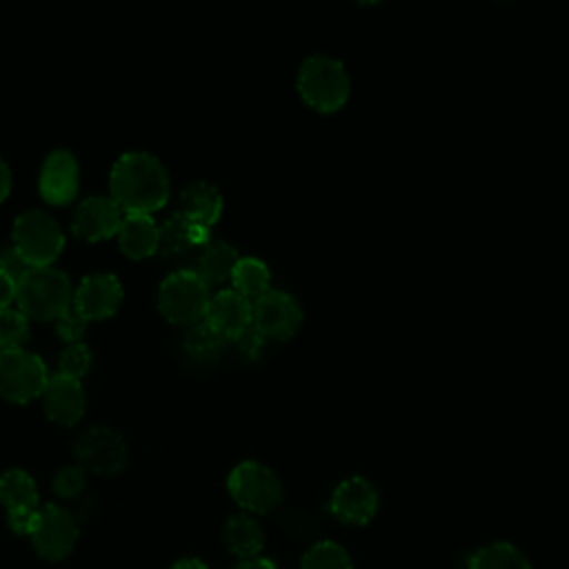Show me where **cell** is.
I'll return each mask as SVG.
<instances>
[{"label": "cell", "instance_id": "9", "mask_svg": "<svg viewBox=\"0 0 569 569\" xmlns=\"http://www.w3.org/2000/svg\"><path fill=\"white\" fill-rule=\"evenodd\" d=\"M251 322L267 338H289L302 325V307L296 296L282 289H267L251 302Z\"/></svg>", "mask_w": 569, "mask_h": 569}, {"label": "cell", "instance_id": "12", "mask_svg": "<svg viewBox=\"0 0 569 569\" xmlns=\"http://www.w3.org/2000/svg\"><path fill=\"white\" fill-rule=\"evenodd\" d=\"M329 511L345 525H367L378 511V489L365 476L340 480L329 498Z\"/></svg>", "mask_w": 569, "mask_h": 569}, {"label": "cell", "instance_id": "19", "mask_svg": "<svg viewBox=\"0 0 569 569\" xmlns=\"http://www.w3.org/2000/svg\"><path fill=\"white\" fill-rule=\"evenodd\" d=\"M180 211L209 229L222 211V193L207 180H191L180 191Z\"/></svg>", "mask_w": 569, "mask_h": 569}, {"label": "cell", "instance_id": "13", "mask_svg": "<svg viewBox=\"0 0 569 569\" xmlns=\"http://www.w3.org/2000/svg\"><path fill=\"white\" fill-rule=\"evenodd\" d=\"M122 300V284L111 271H93L82 276L73 291V307L89 318H104L118 309Z\"/></svg>", "mask_w": 569, "mask_h": 569}, {"label": "cell", "instance_id": "23", "mask_svg": "<svg viewBox=\"0 0 569 569\" xmlns=\"http://www.w3.org/2000/svg\"><path fill=\"white\" fill-rule=\"evenodd\" d=\"M227 340L229 338H224L207 320H196L189 325V329L182 336V351L189 360H193L198 365H207L222 356Z\"/></svg>", "mask_w": 569, "mask_h": 569}, {"label": "cell", "instance_id": "5", "mask_svg": "<svg viewBox=\"0 0 569 569\" xmlns=\"http://www.w3.org/2000/svg\"><path fill=\"white\" fill-rule=\"evenodd\" d=\"M13 244L31 267H42L60 253L64 233L44 209H27L13 220Z\"/></svg>", "mask_w": 569, "mask_h": 569}, {"label": "cell", "instance_id": "24", "mask_svg": "<svg viewBox=\"0 0 569 569\" xmlns=\"http://www.w3.org/2000/svg\"><path fill=\"white\" fill-rule=\"evenodd\" d=\"M467 569H531V562L516 545L496 540L469 553Z\"/></svg>", "mask_w": 569, "mask_h": 569}, {"label": "cell", "instance_id": "29", "mask_svg": "<svg viewBox=\"0 0 569 569\" xmlns=\"http://www.w3.org/2000/svg\"><path fill=\"white\" fill-rule=\"evenodd\" d=\"M87 485V473L80 465H64L53 476V491L62 498L78 496Z\"/></svg>", "mask_w": 569, "mask_h": 569}, {"label": "cell", "instance_id": "21", "mask_svg": "<svg viewBox=\"0 0 569 569\" xmlns=\"http://www.w3.org/2000/svg\"><path fill=\"white\" fill-rule=\"evenodd\" d=\"M222 540L233 556H238L240 560H247V558L260 556L264 547V531L258 525V520L251 518L249 513H233L224 522Z\"/></svg>", "mask_w": 569, "mask_h": 569}, {"label": "cell", "instance_id": "30", "mask_svg": "<svg viewBox=\"0 0 569 569\" xmlns=\"http://www.w3.org/2000/svg\"><path fill=\"white\" fill-rule=\"evenodd\" d=\"M238 353L249 358V360H256L264 353V347H267V336L251 322L247 329H242L238 336L231 338Z\"/></svg>", "mask_w": 569, "mask_h": 569}, {"label": "cell", "instance_id": "31", "mask_svg": "<svg viewBox=\"0 0 569 569\" xmlns=\"http://www.w3.org/2000/svg\"><path fill=\"white\" fill-rule=\"evenodd\" d=\"M84 325H87V318L73 307V302H71L60 316H56V331H58L67 342H76V340L82 336Z\"/></svg>", "mask_w": 569, "mask_h": 569}, {"label": "cell", "instance_id": "18", "mask_svg": "<svg viewBox=\"0 0 569 569\" xmlns=\"http://www.w3.org/2000/svg\"><path fill=\"white\" fill-rule=\"evenodd\" d=\"M209 240V229L189 220L180 209L171 211L162 224H158V249L164 256H184L191 249H200Z\"/></svg>", "mask_w": 569, "mask_h": 569}, {"label": "cell", "instance_id": "14", "mask_svg": "<svg viewBox=\"0 0 569 569\" xmlns=\"http://www.w3.org/2000/svg\"><path fill=\"white\" fill-rule=\"evenodd\" d=\"M122 222V209L111 196H87L71 213V229L76 236L87 240H98L118 231Z\"/></svg>", "mask_w": 569, "mask_h": 569}, {"label": "cell", "instance_id": "36", "mask_svg": "<svg viewBox=\"0 0 569 569\" xmlns=\"http://www.w3.org/2000/svg\"><path fill=\"white\" fill-rule=\"evenodd\" d=\"M171 569H209V567L198 558H182V560L173 562Z\"/></svg>", "mask_w": 569, "mask_h": 569}, {"label": "cell", "instance_id": "15", "mask_svg": "<svg viewBox=\"0 0 569 569\" xmlns=\"http://www.w3.org/2000/svg\"><path fill=\"white\" fill-rule=\"evenodd\" d=\"M78 176L80 171H78L76 156L64 147L51 149L40 167V178H38L40 193L49 202L62 204L76 196Z\"/></svg>", "mask_w": 569, "mask_h": 569}, {"label": "cell", "instance_id": "35", "mask_svg": "<svg viewBox=\"0 0 569 569\" xmlns=\"http://www.w3.org/2000/svg\"><path fill=\"white\" fill-rule=\"evenodd\" d=\"M11 189V169L4 158H0V200L9 193Z\"/></svg>", "mask_w": 569, "mask_h": 569}, {"label": "cell", "instance_id": "8", "mask_svg": "<svg viewBox=\"0 0 569 569\" xmlns=\"http://www.w3.org/2000/svg\"><path fill=\"white\" fill-rule=\"evenodd\" d=\"M73 453L82 469L96 473H116L127 462L124 436L107 425H91L73 440Z\"/></svg>", "mask_w": 569, "mask_h": 569}, {"label": "cell", "instance_id": "2", "mask_svg": "<svg viewBox=\"0 0 569 569\" xmlns=\"http://www.w3.org/2000/svg\"><path fill=\"white\" fill-rule=\"evenodd\" d=\"M298 91L307 104L318 111L340 109L351 89V80L342 60L329 53H311L298 67Z\"/></svg>", "mask_w": 569, "mask_h": 569}, {"label": "cell", "instance_id": "28", "mask_svg": "<svg viewBox=\"0 0 569 569\" xmlns=\"http://www.w3.org/2000/svg\"><path fill=\"white\" fill-rule=\"evenodd\" d=\"M89 365H91V349L82 340L67 342V347L60 351L58 371H62V373L80 378L89 369Z\"/></svg>", "mask_w": 569, "mask_h": 569}, {"label": "cell", "instance_id": "10", "mask_svg": "<svg viewBox=\"0 0 569 569\" xmlns=\"http://www.w3.org/2000/svg\"><path fill=\"white\" fill-rule=\"evenodd\" d=\"M31 540L36 551L47 560H62L71 553L78 540V525L69 509L60 505H44L38 511L36 527L31 531Z\"/></svg>", "mask_w": 569, "mask_h": 569}, {"label": "cell", "instance_id": "27", "mask_svg": "<svg viewBox=\"0 0 569 569\" xmlns=\"http://www.w3.org/2000/svg\"><path fill=\"white\" fill-rule=\"evenodd\" d=\"M29 333V320L27 313L13 307H2L0 309V347H20V342Z\"/></svg>", "mask_w": 569, "mask_h": 569}, {"label": "cell", "instance_id": "3", "mask_svg": "<svg viewBox=\"0 0 569 569\" xmlns=\"http://www.w3.org/2000/svg\"><path fill=\"white\" fill-rule=\"evenodd\" d=\"M16 300L27 316L56 318L73 300L71 278L60 267H31L16 284Z\"/></svg>", "mask_w": 569, "mask_h": 569}, {"label": "cell", "instance_id": "32", "mask_svg": "<svg viewBox=\"0 0 569 569\" xmlns=\"http://www.w3.org/2000/svg\"><path fill=\"white\" fill-rule=\"evenodd\" d=\"M29 269H31V264L22 258V253L16 249V244L0 247V271H4L16 284Z\"/></svg>", "mask_w": 569, "mask_h": 569}, {"label": "cell", "instance_id": "34", "mask_svg": "<svg viewBox=\"0 0 569 569\" xmlns=\"http://www.w3.org/2000/svg\"><path fill=\"white\" fill-rule=\"evenodd\" d=\"M231 569H278L276 562L271 558H264V556H256V558H247V560H240L238 565H233Z\"/></svg>", "mask_w": 569, "mask_h": 569}, {"label": "cell", "instance_id": "7", "mask_svg": "<svg viewBox=\"0 0 569 569\" xmlns=\"http://www.w3.org/2000/svg\"><path fill=\"white\" fill-rule=\"evenodd\" d=\"M49 378L44 360L24 347L0 349V396L29 400L42 391Z\"/></svg>", "mask_w": 569, "mask_h": 569}, {"label": "cell", "instance_id": "17", "mask_svg": "<svg viewBox=\"0 0 569 569\" xmlns=\"http://www.w3.org/2000/svg\"><path fill=\"white\" fill-rule=\"evenodd\" d=\"M204 320L231 340L251 325V302L236 289H220L209 296Z\"/></svg>", "mask_w": 569, "mask_h": 569}, {"label": "cell", "instance_id": "11", "mask_svg": "<svg viewBox=\"0 0 569 569\" xmlns=\"http://www.w3.org/2000/svg\"><path fill=\"white\" fill-rule=\"evenodd\" d=\"M0 502L7 507L9 527L16 533L31 536L38 520V489L24 469H7L0 473Z\"/></svg>", "mask_w": 569, "mask_h": 569}, {"label": "cell", "instance_id": "4", "mask_svg": "<svg viewBox=\"0 0 569 569\" xmlns=\"http://www.w3.org/2000/svg\"><path fill=\"white\" fill-rule=\"evenodd\" d=\"M231 498L247 511L267 513L282 502V482L276 471L258 460L238 462L227 478Z\"/></svg>", "mask_w": 569, "mask_h": 569}, {"label": "cell", "instance_id": "26", "mask_svg": "<svg viewBox=\"0 0 569 569\" xmlns=\"http://www.w3.org/2000/svg\"><path fill=\"white\" fill-rule=\"evenodd\" d=\"M300 569H353V565L342 545L333 540H318L305 551Z\"/></svg>", "mask_w": 569, "mask_h": 569}, {"label": "cell", "instance_id": "1", "mask_svg": "<svg viewBox=\"0 0 569 569\" xmlns=\"http://www.w3.org/2000/svg\"><path fill=\"white\" fill-rule=\"evenodd\" d=\"M169 171L149 151L131 149L116 158L109 173L111 198L127 213H149L164 204L169 196Z\"/></svg>", "mask_w": 569, "mask_h": 569}, {"label": "cell", "instance_id": "6", "mask_svg": "<svg viewBox=\"0 0 569 569\" xmlns=\"http://www.w3.org/2000/svg\"><path fill=\"white\" fill-rule=\"evenodd\" d=\"M209 284L193 269H173L158 287V307L173 322H196L204 316Z\"/></svg>", "mask_w": 569, "mask_h": 569}, {"label": "cell", "instance_id": "16", "mask_svg": "<svg viewBox=\"0 0 569 569\" xmlns=\"http://www.w3.org/2000/svg\"><path fill=\"white\" fill-rule=\"evenodd\" d=\"M47 413L64 425L76 422L84 411V387L80 378L53 371L42 387Z\"/></svg>", "mask_w": 569, "mask_h": 569}, {"label": "cell", "instance_id": "22", "mask_svg": "<svg viewBox=\"0 0 569 569\" xmlns=\"http://www.w3.org/2000/svg\"><path fill=\"white\" fill-rule=\"evenodd\" d=\"M118 240L127 256H149L158 249V222L151 213H127L118 227Z\"/></svg>", "mask_w": 569, "mask_h": 569}, {"label": "cell", "instance_id": "25", "mask_svg": "<svg viewBox=\"0 0 569 569\" xmlns=\"http://www.w3.org/2000/svg\"><path fill=\"white\" fill-rule=\"evenodd\" d=\"M231 280H233V289L247 298L249 296L258 298L260 293L271 289L269 287L271 271H269L267 262L256 256H240L231 271Z\"/></svg>", "mask_w": 569, "mask_h": 569}, {"label": "cell", "instance_id": "33", "mask_svg": "<svg viewBox=\"0 0 569 569\" xmlns=\"http://www.w3.org/2000/svg\"><path fill=\"white\" fill-rule=\"evenodd\" d=\"M13 298H16V282L4 271H0V309L9 307Z\"/></svg>", "mask_w": 569, "mask_h": 569}, {"label": "cell", "instance_id": "20", "mask_svg": "<svg viewBox=\"0 0 569 569\" xmlns=\"http://www.w3.org/2000/svg\"><path fill=\"white\" fill-rule=\"evenodd\" d=\"M238 249L220 238H209L198 251L193 260V271L207 282H222L231 278V271L238 262Z\"/></svg>", "mask_w": 569, "mask_h": 569}]
</instances>
